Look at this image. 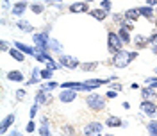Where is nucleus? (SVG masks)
<instances>
[{"label":"nucleus","mask_w":157,"mask_h":136,"mask_svg":"<svg viewBox=\"0 0 157 136\" xmlns=\"http://www.w3.org/2000/svg\"><path fill=\"white\" fill-rule=\"evenodd\" d=\"M134 58H137V52L120 50V52H116V54H114V58H113V65H114L116 68H125Z\"/></svg>","instance_id":"f257e3e1"},{"label":"nucleus","mask_w":157,"mask_h":136,"mask_svg":"<svg viewBox=\"0 0 157 136\" xmlns=\"http://www.w3.org/2000/svg\"><path fill=\"white\" fill-rule=\"evenodd\" d=\"M86 104H88L91 109H95V111H102V109L105 107V98L100 97L98 93H91V95H88V98H86Z\"/></svg>","instance_id":"f03ea898"},{"label":"nucleus","mask_w":157,"mask_h":136,"mask_svg":"<svg viewBox=\"0 0 157 136\" xmlns=\"http://www.w3.org/2000/svg\"><path fill=\"white\" fill-rule=\"evenodd\" d=\"M121 39H120V36L118 34H114V32H109V36H107V47H109V52H120L121 50Z\"/></svg>","instance_id":"7ed1b4c3"},{"label":"nucleus","mask_w":157,"mask_h":136,"mask_svg":"<svg viewBox=\"0 0 157 136\" xmlns=\"http://www.w3.org/2000/svg\"><path fill=\"white\" fill-rule=\"evenodd\" d=\"M141 109H143V111L147 113L148 117H154V115L157 113V106L154 104V102H150L148 98H145V100L141 102Z\"/></svg>","instance_id":"20e7f679"},{"label":"nucleus","mask_w":157,"mask_h":136,"mask_svg":"<svg viewBox=\"0 0 157 136\" xmlns=\"http://www.w3.org/2000/svg\"><path fill=\"white\" fill-rule=\"evenodd\" d=\"M59 61L63 63V66H66V68H77V66H80L77 59H75V58H68V56H61Z\"/></svg>","instance_id":"39448f33"},{"label":"nucleus","mask_w":157,"mask_h":136,"mask_svg":"<svg viewBox=\"0 0 157 136\" xmlns=\"http://www.w3.org/2000/svg\"><path fill=\"white\" fill-rule=\"evenodd\" d=\"M77 97V93H75V90H70L66 88V91H61L59 93V98H61V102H71L73 98Z\"/></svg>","instance_id":"423d86ee"},{"label":"nucleus","mask_w":157,"mask_h":136,"mask_svg":"<svg viewBox=\"0 0 157 136\" xmlns=\"http://www.w3.org/2000/svg\"><path fill=\"white\" fill-rule=\"evenodd\" d=\"M70 11L71 13H86V11H89V7L86 2H75L73 6H70Z\"/></svg>","instance_id":"0eeeda50"},{"label":"nucleus","mask_w":157,"mask_h":136,"mask_svg":"<svg viewBox=\"0 0 157 136\" xmlns=\"http://www.w3.org/2000/svg\"><path fill=\"white\" fill-rule=\"evenodd\" d=\"M89 14H91L93 18H97L98 22H104V20L107 18V11L105 9H91L89 11Z\"/></svg>","instance_id":"6e6552de"},{"label":"nucleus","mask_w":157,"mask_h":136,"mask_svg":"<svg viewBox=\"0 0 157 136\" xmlns=\"http://www.w3.org/2000/svg\"><path fill=\"white\" fill-rule=\"evenodd\" d=\"M50 100H52V97L47 95V90H39V93L36 95V102L38 104H48Z\"/></svg>","instance_id":"1a4fd4ad"},{"label":"nucleus","mask_w":157,"mask_h":136,"mask_svg":"<svg viewBox=\"0 0 157 136\" xmlns=\"http://www.w3.org/2000/svg\"><path fill=\"white\" fill-rule=\"evenodd\" d=\"M102 131V124H98V122H91L88 127H84V133L86 134H93V133H100Z\"/></svg>","instance_id":"9d476101"},{"label":"nucleus","mask_w":157,"mask_h":136,"mask_svg":"<svg viewBox=\"0 0 157 136\" xmlns=\"http://www.w3.org/2000/svg\"><path fill=\"white\" fill-rule=\"evenodd\" d=\"M34 41H36V45H38V49L39 50H43V49H47V36L45 34H34Z\"/></svg>","instance_id":"9b49d317"},{"label":"nucleus","mask_w":157,"mask_h":136,"mask_svg":"<svg viewBox=\"0 0 157 136\" xmlns=\"http://www.w3.org/2000/svg\"><path fill=\"white\" fill-rule=\"evenodd\" d=\"M141 16L139 9H127L125 11V20H130V22H136L137 18Z\"/></svg>","instance_id":"f8f14e48"},{"label":"nucleus","mask_w":157,"mask_h":136,"mask_svg":"<svg viewBox=\"0 0 157 136\" xmlns=\"http://www.w3.org/2000/svg\"><path fill=\"white\" fill-rule=\"evenodd\" d=\"M118 36H120V39L123 41V43H130V36H128V29H127V25H123L121 29H120V32H118Z\"/></svg>","instance_id":"ddd939ff"},{"label":"nucleus","mask_w":157,"mask_h":136,"mask_svg":"<svg viewBox=\"0 0 157 136\" xmlns=\"http://www.w3.org/2000/svg\"><path fill=\"white\" fill-rule=\"evenodd\" d=\"M7 79H9V81H14V82H21V81H23V74L18 72V70H14V72L11 70L9 74H7Z\"/></svg>","instance_id":"4468645a"},{"label":"nucleus","mask_w":157,"mask_h":136,"mask_svg":"<svg viewBox=\"0 0 157 136\" xmlns=\"http://www.w3.org/2000/svg\"><path fill=\"white\" fill-rule=\"evenodd\" d=\"M25 7H27V4H25V2H18V4H14V6H13V14L20 16V14L25 11Z\"/></svg>","instance_id":"2eb2a0df"},{"label":"nucleus","mask_w":157,"mask_h":136,"mask_svg":"<svg viewBox=\"0 0 157 136\" xmlns=\"http://www.w3.org/2000/svg\"><path fill=\"white\" fill-rule=\"evenodd\" d=\"M105 126H109V127H121L123 126V122H121L118 117H109L107 122H105Z\"/></svg>","instance_id":"dca6fc26"},{"label":"nucleus","mask_w":157,"mask_h":136,"mask_svg":"<svg viewBox=\"0 0 157 136\" xmlns=\"http://www.w3.org/2000/svg\"><path fill=\"white\" fill-rule=\"evenodd\" d=\"M141 97H143V98H152V97H155V86L141 90Z\"/></svg>","instance_id":"f3484780"},{"label":"nucleus","mask_w":157,"mask_h":136,"mask_svg":"<svg viewBox=\"0 0 157 136\" xmlns=\"http://www.w3.org/2000/svg\"><path fill=\"white\" fill-rule=\"evenodd\" d=\"M139 13H141L145 18H152V14H154V7H152V6H147V7H139Z\"/></svg>","instance_id":"a211bd4d"},{"label":"nucleus","mask_w":157,"mask_h":136,"mask_svg":"<svg viewBox=\"0 0 157 136\" xmlns=\"http://www.w3.org/2000/svg\"><path fill=\"white\" fill-rule=\"evenodd\" d=\"M13 122H14V113L9 115V117H6V120H4V124H2V129H0V131H2V133H6V131H7V127H9Z\"/></svg>","instance_id":"6ab92c4d"},{"label":"nucleus","mask_w":157,"mask_h":136,"mask_svg":"<svg viewBox=\"0 0 157 136\" xmlns=\"http://www.w3.org/2000/svg\"><path fill=\"white\" fill-rule=\"evenodd\" d=\"M9 54L11 56H13V58L16 59V61H18V63H23V61H25V56H23V52H18V50H9Z\"/></svg>","instance_id":"aec40b11"},{"label":"nucleus","mask_w":157,"mask_h":136,"mask_svg":"<svg viewBox=\"0 0 157 136\" xmlns=\"http://www.w3.org/2000/svg\"><path fill=\"white\" fill-rule=\"evenodd\" d=\"M30 11H32L34 14H39V13L45 11V6H41V4H30Z\"/></svg>","instance_id":"412c9836"},{"label":"nucleus","mask_w":157,"mask_h":136,"mask_svg":"<svg viewBox=\"0 0 157 136\" xmlns=\"http://www.w3.org/2000/svg\"><path fill=\"white\" fill-rule=\"evenodd\" d=\"M14 45H16V47H18L20 50H21V52H25V54H34V49H30V47H27V45H23V43H14Z\"/></svg>","instance_id":"4be33fe9"},{"label":"nucleus","mask_w":157,"mask_h":136,"mask_svg":"<svg viewBox=\"0 0 157 136\" xmlns=\"http://www.w3.org/2000/svg\"><path fill=\"white\" fill-rule=\"evenodd\" d=\"M18 27L21 30H29V32L32 30V25H30L29 22H23V20H20V22H18Z\"/></svg>","instance_id":"5701e85b"},{"label":"nucleus","mask_w":157,"mask_h":136,"mask_svg":"<svg viewBox=\"0 0 157 136\" xmlns=\"http://www.w3.org/2000/svg\"><path fill=\"white\" fill-rule=\"evenodd\" d=\"M82 70H86V72H91V70H95L97 68V63H88V65H80Z\"/></svg>","instance_id":"b1692460"},{"label":"nucleus","mask_w":157,"mask_h":136,"mask_svg":"<svg viewBox=\"0 0 157 136\" xmlns=\"http://www.w3.org/2000/svg\"><path fill=\"white\" fill-rule=\"evenodd\" d=\"M147 41H148L147 38H143V36H137V38H136V45H137V47H143Z\"/></svg>","instance_id":"393cba45"},{"label":"nucleus","mask_w":157,"mask_h":136,"mask_svg":"<svg viewBox=\"0 0 157 136\" xmlns=\"http://www.w3.org/2000/svg\"><path fill=\"white\" fill-rule=\"evenodd\" d=\"M52 77V70H41V79H50Z\"/></svg>","instance_id":"a878e982"},{"label":"nucleus","mask_w":157,"mask_h":136,"mask_svg":"<svg viewBox=\"0 0 157 136\" xmlns=\"http://www.w3.org/2000/svg\"><path fill=\"white\" fill-rule=\"evenodd\" d=\"M100 6H102V9H105V11H111V0H104V2L100 4Z\"/></svg>","instance_id":"bb28decb"},{"label":"nucleus","mask_w":157,"mask_h":136,"mask_svg":"<svg viewBox=\"0 0 157 136\" xmlns=\"http://www.w3.org/2000/svg\"><path fill=\"white\" fill-rule=\"evenodd\" d=\"M16 98L18 100H23L25 98V90H16Z\"/></svg>","instance_id":"cd10ccee"},{"label":"nucleus","mask_w":157,"mask_h":136,"mask_svg":"<svg viewBox=\"0 0 157 136\" xmlns=\"http://www.w3.org/2000/svg\"><path fill=\"white\" fill-rule=\"evenodd\" d=\"M54 88H57V82H48L47 86H41V90H47L48 91V90H54Z\"/></svg>","instance_id":"c85d7f7f"},{"label":"nucleus","mask_w":157,"mask_h":136,"mask_svg":"<svg viewBox=\"0 0 157 136\" xmlns=\"http://www.w3.org/2000/svg\"><path fill=\"white\" fill-rule=\"evenodd\" d=\"M107 97H109V98H114V97H118V90H109Z\"/></svg>","instance_id":"c756f323"},{"label":"nucleus","mask_w":157,"mask_h":136,"mask_svg":"<svg viewBox=\"0 0 157 136\" xmlns=\"http://www.w3.org/2000/svg\"><path fill=\"white\" fill-rule=\"evenodd\" d=\"M38 102H36V104H34V106H32V109H30V117H34V115H36V111H38Z\"/></svg>","instance_id":"7c9ffc66"},{"label":"nucleus","mask_w":157,"mask_h":136,"mask_svg":"<svg viewBox=\"0 0 157 136\" xmlns=\"http://www.w3.org/2000/svg\"><path fill=\"white\" fill-rule=\"evenodd\" d=\"M39 133H41V134H48V127H47V126L39 127Z\"/></svg>","instance_id":"2f4dec72"},{"label":"nucleus","mask_w":157,"mask_h":136,"mask_svg":"<svg viewBox=\"0 0 157 136\" xmlns=\"http://www.w3.org/2000/svg\"><path fill=\"white\" fill-rule=\"evenodd\" d=\"M34 131V122H29L27 124V133H32Z\"/></svg>","instance_id":"473e14b6"},{"label":"nucleus","mask_w":157,"mask_h":136,"mask_svg":"<svg viewBox=\"0 0 157 136\" xmlns=\"http://www.w3.org/2000/svg\"><path fill=\"white\" fill-rule=\"evenodd\" d=\"M147 4H148V6H152V7H155V6H157V0H147Z\"/></svg>","instance_id":"72a5a7b5"},{"label":"nucleus","mask_w":157,"mask_h":136,"mask_svg":"<svg viewBox=\"0 0 157 136\" xmlns=\"http://www.w3.org/2000/svg\"><path fill=\"white\" fill-rule=\"evenodd\" d=\"M7 47H9V45H7V43H6V41H2V50H4V52H7Z\"/></svg>","instance_id":"f704fd0d"},{"label":"nucleus","mask_w":157,"mask_h":136,"mask_svg":"<svg viewBox=\"0 0 157 136\" xmlns=\"http://www.w3.org/2000/svg\"><path fill=\"white\" fill-rule=\"evenodd\" d=\"M64 133H73V127H70V126H64Z\"/></svg>","instance_id":"c9c22d12"},{"label":"nucleus","mask_w":157,"mask_h":136,"mask_svg":"<svg viewBox=\"0 0 157 136\" xmlns=\"http://www.w3.org/2000/svg\"><path fill=\"white\" fill-rule=\"evenodd\" d=\"M88 2H93V0H88Z\"/></svg>","instance_id":"e433bc0d"},{"label":"nucleus","mask_w":157,"mask_h":136,"mask_svg":"<svg viewBox=\"0 0 157 136\" xmlns=\"http://www.w3.org/2000/svg\"><path fill=\"white\" fill-rule=\"evenodd\" d=\"M155 25H157V20H155Z\"/></svg>","instance_id":"4c0bfd02"},{"label":"nucleus","mask_w":157,"mask_h":136,"mask_svg":"<svg viewBox=\"0 0 157 136\" xmlns=\"http://www.w3.org/2000/svg\"><path fill=\"white\" fill-rule=\"evenodd\" d=\"M155 72H157V68H155Z\"/></svg>","instance_id":"58836bf2"},{"label":"nucleus","mask_w":157,"mask_h":136,"mask_svg":"<svg viewBox=\"0 0 157 136\" xmlns=\"http://www.w3.org/2000/svg\"><path fill=\"white\" fill-rule=\"evenodd\" d=\"M57 2H59V0H57Z\"/></svg>","instance_id":"ea45409f"}]
</instances>
